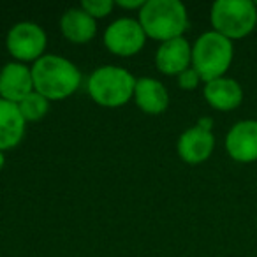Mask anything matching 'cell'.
<instances>
[{
	"mask_svg": "<svg viewBox=\"0 0 257 257\" xmlns=\"http://www.w3.org/2000/svg\"><path fill=\"white\" fill-rule=\"evenodd\" d=\"M50 104L51 102L44 95H41V93H37V92H32L29 97H25V99L18 104V109H20V113H22V116L25 118L27 123H29V121L43 120L48 114V111H50Z\"/></svg>",
	"mask_w": 257,
	"mask_h": 257,
	"instance_id": "cell-16",
	"label": "cell"
},
{
	"mask_svg": "<svg viewBox=\"0 0 257 257\" xmlns=\"http://www.w3.org/2000/svg\"><path fill=\"white\" fill-rule=\"evenodd\" d=\"M27 121L18 109V104L0 99V150L8 152L23 141Z\"/></svg>",
	"mask_w": 257,
	"mask_h": 257,
	"instance_id": "cell-14",
	"label": "cell"
},
{
	"mask_svg": "<svg viewBox=\"0 0 257 257\" xmlns=\"http://www.w3.org/2000/svg\"><path fill=\"white\" fill-rule=\"evenodd\" d=\"M147 0H118L114 2V8L125 9V11H141Z\"/></svg>",
	"mask_w": 257,
	"mask_h": 257,
	"instance_id": "cell-19",
	"label": "cell"
},
{
	"mask_svg": "<svg viewBox=\"0 0 257 257\" xmlns=\"http://www.w3.org/2000/svg\"><path fill=\"white\" fill-rule=\"evenodd\" d=\"M136 76L120 65H100L86 81L90 99L102 107H121L131 102L136 88Z\"/></svg>",
	"mask_w": 257,
	"mask_h": 257,
	"instance_id": "cell-3",
	"label": "cell"
},
{
	"mask_svg": "<svg viewBox=\"0 0 257 257\" xmlns=\"http://www.w3.org/2000/svg\"><path fill=\"white\" fill-rule=\"evenodd\" d=\"M225 152L236 162L257 161V120H239L225 134Z\"/></svg>",
	"mask_w": 257,
	"mask_h": 257,
	"instance_id": "cell-8",
	"label": "cell"
},
{
	"mask_svg": "<svg viewBox=\"0 0 257 257\" xmlns=\"http://www.w3.org/2000/svg\"><path fill=\"white\" fill-rule=\"evenodd\" d=\"M32 92H36L32 65L13 60L0 69V99L20 104Z\"/></svg>",
	"mask_w": 257,
	"mask_h": 257,
	"instance_id": "cell-9",
	"label": "cell"
},
{
	"mask_svg": "<svg viewBox=\"0 0 257 257\" xmlns=\"http://www.w3.org/2000/svg\"><path fill=\"white\" fill-rule=\"evenodd\" d=\"M48 46V36L41 25L34 22H20L9 29L6 36V48L9 55L20 64H36L43 58Z\"/></svg>",
	"mask_w": 257,
	"mask_h": 257,
	"instance_id": "cell-6",
	"label": "cell"
},
{
	"mask_svg": "<svg viewBox=\"0 0 257 257\" xmlns=\"http://www.w3.org/2000/svg\"><path fill=\"white\" fill-rule=\"evenodd\" d=\"M138 20L148 39L159 43L183 37L189 29V13L180 0H147Z\"/></svg>",
	"mask_w": 257,
	"mask_h": 257,
	"instance_id": "cell-2",
	"label": "cell"
},
{
	"mask_svg": "<svg viewBox=\"0 0 257 257\" xmlns=\"http://www.w3.org/2000/svg\"><path fill=\"white\" fill-rule=\"evenodd\" d=\"M4 166H6V155H4V152L0 150V171L4 169Z\"/></svg>",
	"mask_w": 257,
	"mask_h": 257,
	"instance_id": "cell-21",
	"label": "cell"
},
{
	"mask_svg": "<svg viewBox=\"0 0 257 257\" xmlns=\"http://www.w3.org/2000/svg\"><path fill=\"white\" fill-rule=\"evenodd\" d=\"M147 34L140 20L125 16L111 22L102 34V43L109 53L116 57H134L147 44Z\"/></svg>",
	"mask_w": 257,
	"mask_h": 257,
	"instance_id": "cell-7",
	"label": "cell"
},
{
	"mask_svg": "<svg viewBox=\"0 0 257 257\" xmlns=\"http://www.w3.org/2000/svg\"><path fill=\"white\" fill-rule=\"evenodd\" d=\"M203 95L204 100L217 111H232L243 102L241 85L227 76L204 83Z\"/></svg>",
	"mask_w": 257,
	"mask_h": 257,
	"instance_id": "cell-13",
	"label": "cell"
},
{
	"mask_svg": "<svg viewBox=\"0 0 257 257\" xmlns=\"http://www.w3.org/2000/svg\"><path fill=\"white\" fill-rule=\"evenodd\" d=\"M196 125H199L201 128H206V131H211V128H213V120H211L210 116H203L197 120Z\"/></svg>",
	"mask_w": 257,
	"mask_h": 257,
	"instance_id": "cell-20",
	"label": "cell"
},
{
	"mask_svg": "<svg viewBox=\"0 0 257 257\" xmlns=\"http://www.w3.org/2000/svg\"><path fill=\"white\" fill-rule=\"evenodd\" d=\"M60 32L69 43L86 44L97 34V20L81 8H71L60 18Z\"/></svg>",
	"mask_w": 257,
	"mask_h": 257,
	"instance_id": "cell-15",
	"label": "cell"
},
{
	"mask_svg": "<svg viewBox=\"0 0 257 257\" xmlns=\"http://www.w3.org/2000/svg\"><path fill=\"white\" fill-rule=\"evenodd\" d=\"M255 6H257V2H255Z\"/></svg>",
	"mask_w": 257,
	"mask_h": 257,
	"instance_id": "cell-22",
	"label": "cell"
},
{
	"mask_svg": "<svg viewBox=\"0 0 257 257\" xmlns=\"http://www.w3.org/2000/svg\"><path fill=\"white\" fill-rule=\"evenodd\" d=\"M215 150V136L211 131L201 128L199 125L189 127L180 134L176 141V152L187 164H203L211 157Z\"/></svg>",
	"mask_w": 257,
	"mask_h": 257,
	"instance_id": "cell-10",
	"label": "cell"
},
{
	"mask_svg": "<svg viewBox=\"0 0 257 257\" xmlns=\"http://www.w3.org/2000/svg\"><path fill=\"white\" fill-rule=\"evenodd\" d=\"M34 88L48 100H64L79 90L83 76L79 67L62 55L46 53L32 64Z\"/></svg>",
	"mask_w": 257,
	"mask_h": 257,
	"instance_id": "cell-1",
	"label": "cell"
},
{
	"mask_svg": "<svg viewBox=\"0 0 257 257\" xmlns=\"http://www.w3.org/2000/svg\"><path fill=\"white\" fill-rule=\"evenodd\" d=\"M234 57L232 41L208 30L201 34L192 44V67L201 76L203 83L224 78Z\"/></svg>",
	"mask_w": 257,
	"mask_h": 257,
	"instance_id": "cell-4",
	"label": "cell"
},
{
	"mask_svg": "<svg viewBox=\"0 0 257 257\" xmlns=\"http://www.w3.org/2000/svg\"><path fill=\"white\" fill-rule=\"evenodd\" d=\"M155 67L166 76H180L192 67V44L185 37L161 43L155 53Z\"/></svg>",
	"mask_w": 257,
	"mask_h": 257,
	"instance_id": "cell-11",
	"label": "cell"
},
{
	"mask_svg": "<svg viewBox=\"0 0 257 257\" xmlns=\"http://www.w3.org/2000/svg\"><path fill=\"white\" fill-rule=\"evenodd\" d=\"M134 104L147 114H162L169 106V92L164 83L150 76L136 79Z\"/></svg>",
	"mask_w": 257,
	"mask_h": 257,
	"instance_id": "cell-12",
	"label": "cell"
},
{
	"mask_svg": "<svg viewBox=\"0 0 257 257\" xmlns=\"http://www.w3.org/2000/svg\"><path fill=\"white\" fill-rule=\"evenodd\" d=\"M176 81H178V86L182 90H196L197 86L203 83V79H201V76L196 72V69L189 67L180 76H176Z\"/></svg>",
	"mask_w": 257,
	"mask_h": 257,
	"instance_id": "cell-18",
	"label": "cell"
},
{
	"mask_svg": "<svg viewBox=\"0 0 257 257\" xmlns=\"http://www.w3.org/2000/svg\"><path fill=\"white\" fill-rule=\"evenodd\" d=\"M79 8L88 13L93 20H102L113 13L114 2L113 0H83Z\"/></svg>",
	"mask_w": 257,
	"mask_h": 257,
	"instance_id": "cell-17",
	"label": "cell"
},
{
	"mask_svg": "<svg viewBox=\"0 0 257 257\" xmlns=\"http://www.w3.org/2000/svg\"><path fill=\"white\" fill-rule=\"evenodd\" d=\"M211 30L229 41L250 36L257 25V6L252 0H217L210 11Z\"/></svg>",
	"mask_w": 257,
	"mask_h": 257,
	"instance_id": "cell-5",
	"label": "cell"
}]
</instances>
